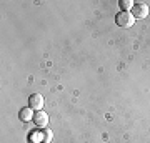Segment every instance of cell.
Wrapping results in <instances>:
<instances>
[{
    "instance_id": "obj_3",
    "label": "cell",
    "mask_w": 150,
    "mask_h": 143,
    "mask_svg": "<svg viewBox=\"0 0 150 143\" xmlns=\"http://www.w3.org/2000/svg\"><path fill=\"white\" fill-rule=\"evenodd\" d=\"M43 105H45L43 95H40V93H32V95L28 97V106H30L32 110H35V111L42 110Z\"/></svg>"
},
{
    "instance_id": "obj_2",
    "label": "cell",
    "mask_w": 150,
    "mask_h": 143,
    "mask_svg": "<svg viewBox=\"0 0 150 143\" xmlns=\"http://www.w3.org/2000/svg\"><path fill=\"white\" fill-rule=\"evenodd\" d=\"M115 23L122 28H130L135 23V17L132 15V12H118L115 15Z\"/></svg>"
},
{
    "instance_id": "obj_7",
    "label": "cell",
    "mask_w": 150,
    "mask_h": 143,
    "mask_svg": "<svg viewBox=\"0 0 150 143\" xmlns=\"http://www.w3.org/2000/svg\"><path fill=\"white\" fill-rule=\"evenodd\" d=\"M118 5H120V8H122V12H129L134 8L135 2H132V0H120L118 2Z\"/></svg>"
},
{
    "instance_id": "obj_5",
    "label": "cell",
    "mask_w": 150,
    "mask_h": 143,
    "mask_svg": "<svg viewBox=\"0 0 150 143\" xmlns=\"http://www.w3.org/2000/svg\"><path fill=\"white\" fill-rule=\"evenodd\" d=\"M32 122H33V125H35L37 128H47V125H48V115L45 113V111L38 110V111H35Z\"/></svg>"
},
{
    "instance_id": "obj_6",
    "label": "cell",
    "mask_w": 150,
    "mask_h": 143,
    "mask_svg": "<svg viewBox=\"0 0 150 143\" xmlns=\"http://www.w3.org/2000/svg\"><path fill=\"white\" fill-rule=\"evenodd\" d=\"M33 115H35V111L30 108V106H25V108H20V111H18V118H20L22 122H30V120H33Z\"/></svg>"
},
{
    "instance_id": "obj_1",
    "label": "cell",
    "mask_w": 150,
    "mask_h": 143,
    "mask_svg": "<svg viewBox=\"0 0 150 143\" xmlns=\"http://www.w3.org/2000/svg\"><path fill=\"white\" fill-rule=\"evenodd\" d=\"M52 138H54V133H52V130H48V128L35 130V132H32L28 135V140L32 143H50Z\"/></svg>"
},
{
    "instance_id": "obj_4",
    "label": "cell",
    "mask_w": 150,
    "mask_h": 143,
    "mask_svg": "<svg viewBox=\"0 0 150 143\" xmlns=\"http://www.w3.org/2000/svg\"><path fill=\"white\" fill-rule=\"evenodd\" d=\"M149 5L147 4H144V2H139V4H135L134 8H132V15L135 17V18H147L149 17Z\"/></svg>"
}]
</instances>
